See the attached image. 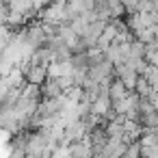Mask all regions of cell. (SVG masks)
I'll return each instance as SVG.
<instances>
[{"label":"cell","mask_w":158,"mask_h":158,"mask_svg":"<svg viewBox=\"0 0 158 158\" xmlns=\"http://www.w3.org/2000/svg\"><path fill=\"white\" fill-rule=\"evenodd\" d=\"M87 134H89V130H87V126L82 123V119H76V121H72V123L65 126V141H67V143L82 141V139H87Z\"/></svg>","instance_id":"cell-1"},{"label":"cell","mask_w":158,"mask_h":158,"mask_svg":"<svg viewBox=\"0 0 158 158\" xmlns=\"http://www.w3.org/2000/svg\"><path fill=\"white\" fill-rule=\"evenodd\" d=\"M115 76L130 89V91H134V85H136V80H139V74L132 69V67H128L126 63H121V65H115Z\"/></svg>","instance_id":"cell-2"},{"label":"cell","mask_w":158,"mask_h":158,"mask_svg":"<svg viewBox=\"0 0 158 158\" xmlns=\"http://www.w3.org/2000/svg\"><path fill=\"white\" fill-rule=\"evenodd\" d=\"M110 110H113V100H110L108 93H102L98 100L91 102V113L98 115V117H104V119H106Z\"/></svg>","instance_id":"cell-3"},{"label":"cell","mask_w":158,"mask_h":158,"mask_svg":"<svg viewBox=\"0 0 158 158\" xmlns=\"http://www.w3.org/2000/svg\"><path fill=\"white\" fill-rule=\"evenodd\" d=\"M69 154H72V158H91L93 149H91L89 139H82V141L69 143Z\"/></svg>","instance_id":"cell-4"},{"label":"cell","mask_w":158,"mask_h":158,"mask_svg":"<svg viewBox=\"0 0 158 158\" xmlns=\"http://www.w3.org/2000/svg\"><path fill=\"white\" fill-rule=\"evenodd\" d=\"M128 93H130V89H128V87H126L117 76H115V78H113V82L108 85V95H110L113 104H115V102H119V100H123Z\"/></svg>","instance_id":"cell-5"},{"label":"cell","mask_w":158,"mask_h":158,"mask_svg":"<svg viewBox=\"0 0 158 158\" xmlns=\"http://www.w3.org/2000/svg\"><path fill=\"white\" fill-rule=\"evenodd\" d=\"M126 147H128V143H126L123 139H115V136H108V143H106L104 152L108 154V158H110V156H117V158H121V156L126 154Z\"/></svg>","instance_id":"cell-6"},{"label":"cell","mask_w":158,"mask_h":158,"mask_svg":"<svg viewBox=\"0 0 158 158\" xmlns=\"http://www.w3.org/2000/svg\"><path fill=\"white\" fill-rule=\"evenodd\" d=\"M48 80V67H41V65H33L28 72H26V82H33V85H44Z\"/></svg>","instance_id":"cell-7"},{"label":"cell","mask_w":158,"mask_h":158,"mask_svg":"<svg viewBox=\"0 0 158 158\" xmlns=\"http://www.w3.org/2000/svg\"><path fill=\"white\" fill-rule=\"evenodd\" d=\"M65 91L61 89V85H59V80L56 78H50L48 76V80L41 85V98H61Z\"/></svg>","instance_id":"cell-8"},{"label":"cell","mask_w":158,"mask_h":158,"mask_svg":"<svg viewBox=\"0 0 158 158\" xmlns=\"http://www.w3.org/2000/svg\"><path fill=\"white\" fill-rule=\"evenodd\" d=\"M93 13L98 20H104V22H110V0H95L93 5Z\"/></svg>","instance_id":"cell-9"},{"label":"cell","mask_w":158,"mask_h":158,"mask_svg":"<svg viewBox=\"0 0 158 158\" xmlns=\"http://www.w3.org/2000/svg\"><path fill=\"white\" fill-rule=\"evenodd\" d=\"M104 130L108 136H115V139H123V123L117 121V119H108L104 123Z\"/></svg>","instance_id":"cell-10"},{"label":"cell","mask_w":158,"mask_h":158,"mask_svg":"<svg viewBox=\"0 0 158 158\" xmlns=\"http://www.w3.org/2000/svg\"><path fill=\"white\" fill-rule=\"evenodd\" d=\"M152 91H154V89H152L149 80H147L145 76H139V80H136V85H134V93H139L141 98H149Z\"/></svg>","instance_id":"cell-11"},{"label":"cell","mask_w":158,"mask_h":158,"mask_svg":"<svg viewBox=\"0 0 158 158\" xmlns=\"http://www.w3.org/2000/svg\"><path fill=\"white\" fill-rule=\"evenodd\" d=\"M143 76L149 80L152 89H154V91H158V65H149V67L145 69V74H143Z\"/></svg>","instance_id":"cell-12"},{"label":"cell","mask_w":158,"mask_h":158,"mask_svg":"<svg viewBox=\"0 0 158 158\" xmlns=\"http://www.w3.org/2000/svg\"><path fill=\"white\" fill-rule=\"evenodd\" d=\"M145 61H147L149 65H158V46H156V44H147Z\"/></svg>","instance_id":"cell-13"},{"label":"cell","mask_w":158,"mask_h":158,"mask_svg":"<svg viewBox=\"0 0 158 158\" xmlns=\"http://www.w3.org/2000/svg\"><path fill=\"white\" fill-rule=\"evenodd\" d=\"M143 158H158V145H141Z\"/></svg>","instance_id":"cell-14"},{"label":"cell","mask_w":158,"mask_h":158,"mask_svg":"<svg viewBox=\"0 0 158 158\" xmlns=\"http://www.w3.org/2000/svg\"><path fill=\"white\" fill-rule=\"evenodd\" d=\"M52 158H72V154H69V145L59 143V145H56V149L52 152Z\"/></svg>","instance_id":"cell-15"},{"label":"cell","mask_w":158,"mask_h":158,"mask_svg":"<svg viewBox=\"0 0 158 158\" xmlns=\"http://www.w3.org/2000/svg\"><path fill=\"white\" fill-rule=\"evenodd\" d=\"M56 80H59V85H61L63 91H67L69 87H74V76H61V78H56Z\"/></svg>","instance_id":"cell-16"},{"label":"cell","mask_w":158,"mask_h":158,"mask_svg":"<svg viewBox=\"0 0 158 158\" xmlns=\"http://www.w3.org/2000/svg\"><path fill=\"white\" fill-rule=\"evenodd\" d=\"M2 2H7V0H2Z\"/></svg>","instance_id":"cell-17"}]
</instances>
